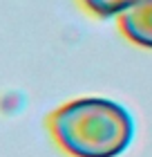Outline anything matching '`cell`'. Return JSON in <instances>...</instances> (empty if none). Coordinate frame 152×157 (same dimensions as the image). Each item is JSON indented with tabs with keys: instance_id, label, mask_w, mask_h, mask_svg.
Instances as JSON below:
<instances>
[{
	"instance_id": "obj_1",
	"label": "cell",
	"mask_w": 152,
	"mask_h": 157,
	"mask_svg": "<svg viewBox=\"0 0 152 157\" xmlns=\"http://www.w3.org/2000/svg\"><path fill=\"white\" fill-rule=\"evenodd\" d=\"M56 141L74 157H117L134 137L132 115L110 99H76L49 117Z\"/></svg>"
},
{
	"instance_id": "obj_2",
	"label": "cell",
	"mask_w": 152,
	"mask_h": 157,
	"mask_svg": "<svg viewBox=\"0 0 152 157\" xmlns=\"http://www.w3.org/2000/svg\"><path fill=\"white\" fill-rule=\"evenodd\" d=\"M123 34L141 47L152 49V0H139L121 13Z\"/></svg>"
},
{
	"instance_id": "obj_3",
	"label": "cell",
	"mask_w": 152,
	"mask_h": 157,
	"mask_svg": "<svg viewBox=\"0 0 152 157\" xmlns=\"http://www.w3.org/2000/svg\"><path fill=\"white\" fill-rule=\"evenodd\" d=\"M83 2L94 13H98L103 18H110V16H117V13H123L132 5H136L139 0H83Z\"/></svg>"
}]
</instances>
